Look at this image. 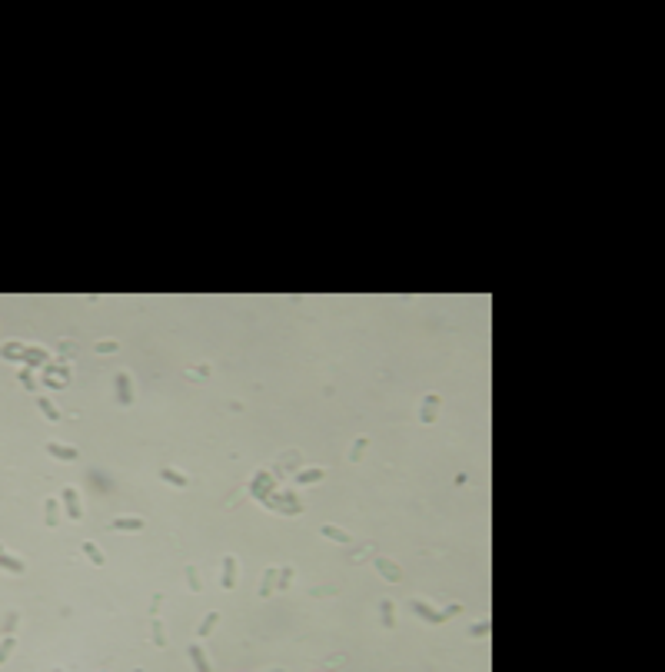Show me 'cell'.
Masks as SVG:
<instances>
[{
    "label": "cell",
    "instance_id": "cell-1",
    "mask_svg": "<svg viewBox=\"0 0 665 672\" xmlns=\"http://www.w3.org/2000/svg\"><path fill=\"white\" fill-rule=\"evenodd\" d=\"M409 606H413V612H416V616H419V619H426V622H446L442 609H433V606H429V603H422V599H413Z\"/></svg>",
    "mask_w": 665,
    "mask_h": 672
},
{
    "label": "cell",
    "instance_id": "cell-2",
    "mask_svg": "<svg viewBox=\"0 0 665 672\" xmlns=\"http://www.w3.org/2000/svg\"><path fill=\"white\" fill-rule=\"evenodd\" d=\"M63 509H67L70 519H80L83 509H80V496H77V486H67L63 489Z\"/></svg>",
    "mask_w": 665,
    "mask_h": 672
},
{
    "label": "cell",
    "instance_id": "cell-3",
    "mask_svg": "<svg viewBox=\"0 0 665 672\" xmlns=\"http://www.w3.org/2000/svg\"><path fill=\"white\" fill-rule=\"evenodd\" d=\"M47 452H50L53 459H60V463H73V459H80V452H77L73 446H67V443H47Z\"/></svg>",
    "mask_w": 665,
    "mask_h": 672
},
{
    "label": "cell",
    "instance_id": "cell-4",
    "mask_svg": "<svg viewBox=\"0 0 665 672\" xmlns=\"http://www.w3.org/2000/svg\"><path fill=\"white\" fill-rule=\"evenodd\" d=\"M143 526H146V522L140 519V516H133V519L126 516V519H113V522H110V529H113V533H140Z\"/></svg>",
    "mask_w": 665,
    "mask_h": 672
},
{
    "label": "cell",
    "instance_id": "cell-5",
    "mask_svg": "<svg viewBox=\"0 0 665 672\" xmlns=\"http://www.w3.org/2000/svg\"><path fill=\"white\" fill-rule=\"evenodd\" d=\"M117 399H120V406H130L133 403V396H130V376L126 373H117Z\"/></svg>",
    "mask_w": 665,
    "mask_h": 672
},
{
    "label": "cell",
    "instance_id": "cell-6",
    "mask_svg": "<svg viewBox=\"0 0 665 672\" xmlns=\"http://www.w3.org/2000/svg\"><path fill=\"white\" fill-rule=\"evenodd\" d=\"M223 589H233L236 586V556H223Z\"/></svg>",
    "mask_w": 665,
    "mask_h": 672
},
{
    "label": "cell",
    "instance_id": "cell-7",
    "mask_svg": "<svg viewBox=\"0 0 665 672\" xmlns=\"http://www.w3.org/2000/svg\"><path fill=\"white\" fill-rule=\"evenodd\" d=\"M436 413H439V396L429 393L426 399H422V413H419V416H422V423H433V420H436Z\"/></svg>",
    "mask_w": 665,
    "mask_h": 672
},
{
    "label": "cell",
    "instance_id": "cell-8",
    "mask_svg": "<svg viewBox=\"0 0 665 672\" xmlns=\"http://www.w3.org/2000/svg\"><path fill=\"white\" fill-rule=\"evenodd\" d=\"M160 479H167V483H170V486H176V489H187V486H190V479L183 476V473L170 469V466H163V469H160Z\"/></svg>",
    "mask_w": 665,
    "mask_h": 672
},
{
    "label": "cell",
    "instance_id": "cell-9",
    "mask_svg": "<svg viewBox=\"0 0 665 672\" xmlns=\"http://www.w3.org/2000/svg\"><path fill=\"white\" fill-rule=\"evenodd\" d=\"M376 569L383 572V576L389 579V583H399V579H402L399 566H396V562H389V559H383V556H379V559H376Z\"/></svg>",
    "mask_w": 665,
    "mask_h": 672
},
{
    "label": "cell",
    "instance_id": "cell-10",
    "mask_svg": "<svg viewBox=\"0 0 665 672\" xmlns=\"http://www.w3.org/2000/svg\"><path fill=\"white\" fill-rule=\"evenodd\" d=\"M0 569H7V572H24L27 569V562L24 559H17V556H10V553H0Z\"/></svg>",
    "mask_w": 665,
    "mask_h": 672
},
{
    "label": "cell",
    "instance_id": "cell-11",
    "mask_svg": "<svg viewBox=\"0 0 665 672\" xmlns=\"http://www.w3.org/2000/svg\"><path fill=\"white\" fill-rule=\"evenodd\" d=\"M187 652H190V659H193L196 672H213V666H210V662H207V656H203V649H200V646H190Z\"/></svg>",
    "mask_w": 665,
    "mask_h": 672
},
{
    "label": "cell",
    "instance_id": "cell-12",
    "mask_svg": "<svg viewBox=\"0 0 665 672\" xmlns=\"http://www.w3.org/2000/svg\"><path fill=\"white\" fill-rule=\"evenodd\" d=\"M323 476H326V469H303L300 476H296V486H309V483H320Z\"/></svg>",
    "mask_w": 665,
    "mask_h": 672
},
{
    "label": "cell",
    "instance_id": "cell-13",
    "mask_svg": "<svg viewBox=\"0 0 665 672\" xmlns=\"http://www.w3.org/2000/svg\"><path fill=\"white\" fill-rule=\"evenodd\" d=\"M320 533L326 536V539H332V542H349V539H353V536L346 533V529H339V526H323Z\"/></svg>",
    "mask_w": 665,
    "mask_h": 672
},
{
    "label": "cell",
    "instance_id": "cell-14",
    "mask_svg": "<svg viewBox=\"0 0 665 672\" xmlns=\"http://www.w3.org/2000/svg\"><path fill=\"white\" fill-rule=\"evenodd\" d=\"M83 556H87V559L94 562V566H107V559H103V553H100V549L94 546V542H83Z\"/></svg>",
    "mask_w": 665,
    "mask_h": 672
},
{
    "label": "cell",
    "instance_id": "cell-15",
    "mask_svg": "<svg viewBox=\"0 0 665 672\" xmlns=\"http://www.w3.org/2000/svg\"><path fill=\"white\" fill-rule=\"evenodd\" d=\"M44 509H47V526H57V519H60V506H57V499L53 496H47V503H44Z\"/></svg>",
    "mask_w": 665,
    "mask_h": 672
},
{
    "label": "cell",
    "instance_id": "cell-16",
    "mask_svg": "<svg viewBox=\"0 0 665 672\" xmlns=\"http://www.w3.org/2000/svg\"><path fill=\"white\" fill-rule=\"evenodd\" d=\"M273 576H276V566H270V569H266L263 586H260V596H270V592H273Z\"/></svg>",
    "mask_w": 665,
    "mask_h": 672
},
{
    "label": "cell",
    "instance_id": "cell-17",
    "mask_svg": "<svg viewBox=\"0 0 665 672\" xmlns=\"http://www.w3.org/2000/svg\"><path fill=\"white\" fill-rule=\"evenodd\" d=\"M37 406H40V413H44L47 420H60V409H53L50 399H37Z\"/></svg>",
    "mask_w": 665,
    "mask_h": 672
},
{
    "label": "cell",
    "instance_id": "cell-18",
    "mask_svg": "<svg viewBox=\"0 0 665 672\" xmlns=\"http://www.w3.org/2000/svg\"><path fill=\"white\" fill-rule=\"evenodd\" d=\"M379 612H383V626H389V629H393V626H396V619H393V603H389V599H383Z\"/></svg>",
    "mask_w": 665,
    "mask_h": 672
},
{
    "label": "cell",
    "instance_id": "cell-19",
    "mask_svg": "<svg viewBox=\"0 0 665 672\" xmlns=\"http://www.w3.org/2000/svg\"><path fill=\"white\" fill-rule=\"evenodd\" d=\"M187 579H190V589H193V592H200V589H203V583H200V572H196V566H187Z\"/></svg>",
    "mask_w": 665,
    "mask_h": 672
},
{
    "label": "cell",
    "instance_id": "cell-20",
    "mask_svg": "<svg viewBox=\"0 0 665 672\" xmlns=\"http://www.w3.org/2000/svg\"><path fill=\"white\" fill-rule=\"evenodd\" d=\"M117 350H120L117 339H100V343H97V353H117Z\"/></svg>",
    "mask_w": 665,
    "mask_h": 672
},
{
    "label": "cell",
    "instance_id": "cell-21",
    "mask_svg": "<svg viewBox=\"0 0 665 672\" xmlns=\"http://www.w3.org/2000/svg\"><path fill=\"white\" fill-rule=\"evenodd\" d=\"M216 619H220V616H216V612H210V616H207V619H203V626H200V635H210V632H213V626H216Z\"/></svg>",
    "mask_w": 665,
    "mask_h": 672
},
{
    "label": "cell",
    "instance_id": "cell-22",
    "mask_svg": "<svg viewBox=\"0 0 665 672\" xmlns=\"http://www.w3.org/2000/svg\"><path fill=\"white\" fill-rule=\"evenodd\" d=\"M153 642H157V646H167V635H163V626H160V619H153Z\"/></svg>",
    "mask_w": 665,
    "mask_h": 672
},
{
    "label": "cell",
    "instance_id": "cell-23",
    "mask_svg": "<svg viewBox=\"0 0 665 672\" xmlns=\"http://www.w3.org/2000/svg\"><path fill=\"white\" fill-rule=\"evenodd\" d=\"M459 612H463V603H452V606H446V609H442V616L452 619V616H459Z\"/></svg>",
    "mask_w": 665,
    "mask_h": 672
},
{
    "label": "cell",
    "instance_id": "cell-24",
    "mask_svg": "<svg viewBox=\"0 0 665 672\" xmlns=\"http://www.w3.org/2000/svg\"><path fill=\"white\" fill-rule=\"evenodd\" d=\"M469 635H489V622H479V626H472Z\"/></svg>",
    "mask_w": 665,
    "mask_h": 672
},
{
    "label": "cell",
    "instance_id": "cell-25",
    "mask_svg": "<svg viewBox=\"0 0 665 672\" xmlns=\"http://www.w3.org/2000/svg\"><path fill=\"white\" fill-rule=\"evenodd\" d=\"M10 649H13V639H4V642H0V662L10 656Z\"/></svg>",
    "mask_w": 665,
    "mask_h": 672
},
{
    "label": "cell",
    "instance_id": "cell-26",
    "mask_svg": "<svg viewBox=\"0 0 665 672\" xmlns=\"http://www.w3.org/2000/svg\"><path fill=\"white\" fill-rule=\"evenodd\" d=\"M27 359H30V363H40V359H44V350H27Z\"/></svg>",
    "mask_w": 665,
    "mask_h": 672
},
{
    "label": "cell",
    "instance_id": "cell-27",
    "mask_svg": "<svg viewBox=\"0 0 665 672\" xmlns=\"http://www.w3.org/2000/svg\"><path fill=\"white\" fill-rule=\"evenodd\" d=\"M363 449H366V440H356V446H353V459L363 456Z\"/></svg>",
    "mask_w": 665,
    "mask_h": 672
},
{
    "label": "cell",
    "instance_id": "cell-28",
    "mask_svg": "<svg viewBox=\"0 0 665 672\" xmlns=\"http://www.w3.org/2000/svg\"><path fill=\"white\" fill-rule=\"evenodd\" d=\"M20 383H24V386H27V390H33V376H30V373H27V370H24V373H20Z\"/></svg>",
    "mask_w": 665,
    "mask_h": 672
},
{
    "label": "cell",
    "instance_id": "cell-29",
    "mask_svg": "<svg viewBox=\"0 0 665 672\" xmlns=\"http://www.w3.org/2000/svg\"><path fill=\"white\" fill-rule=\"evenodd\" d=\"M0 553H4V546H0Z\"/></svg>",
    "mask_w": 665,
    "mask_h": 672
}]
</instances>
